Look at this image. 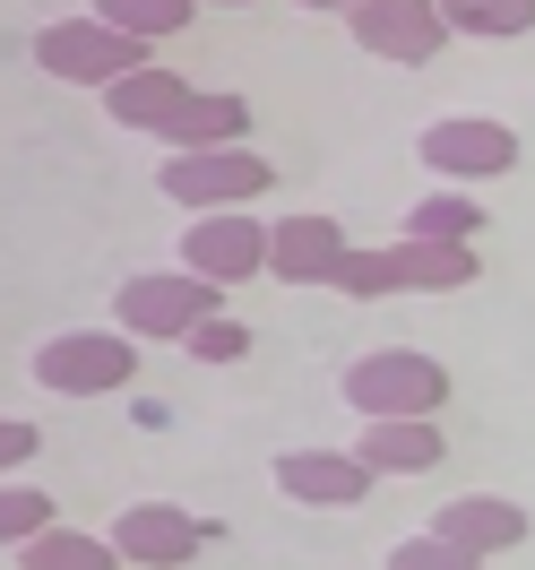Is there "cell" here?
<instances>
[{"label":"cell","mask_w":535,"mask_h":570,"mask_svg":"<svg viewBox=\"0 0 535 570\" xmlns=\"http://www.w3.org/2000/svg\"><path fill=\"white\" fill-rule=\"evenodd\" d=\"M346 406L363 424H397V415H440L449 406V363L424 355V346H371V355L346 363Z\"/></svg>","instance_id":"obj_1"},{"label":"cell","mask_w":535,"mask_h":570,"mask_svg":"<svg viewBox=\"0 0 535 570\" xmlns=\"http://www.w3.org/2000/svg\"><path fill=\"white\" fill-rule=\"evenodd\" d=\"M225 312V285L190 277V268H147V277L112 285V328L139 337V346H181L199 321Z\"/></svg>","instance_id":"obj_2"},{"label":"cell","mask_w":535,"mask_h":570,"mask_svg":"<svg viewBox=\"0 0 535 570\" xmlns=\"http://www.w3.org/2000/svg\"><path fill=\"white\" fill-rule=\"evenodd\" d=\"M156 190L190 216H216V208H250L268 190V156L259 147H174L156 165Z\"/></svg>","instance_id":"obj_3"},{"label":"cell","mask_w":535,"mask_h":570,"mask_svg":"<svg viewBox=\"0 0 535 570\" xmlns=\"http://www.w3.org/2000/svg\"><path fill=\"white\" fill-rule=\"evenodd\" d=\"M36 381L52 397H112L139 381V337L121 328H61L36 346Z\"/></svg>","instance_id":"obj_4"},{"label":"cell","mask_w":535,"mask_h":570,"mask_svg":"<svg viewBox=\"0 0 535 570\" xmlns=\"http://www.w3.org/2000/svg\"><path fill=\"white\" fill-rule=\"evenodd\" d=\"M36 70L61 78V87H112V78L147 70V43L105 27V18H61V27L36 36Z\"/></svg>","instance_id":"obj_5"},{"label":"cell","mask_w":535,"mask_h":570,"mask_svg":"<svg viewBox=\"0 0 535 570\" xmlns=\"http://www.w3.org/2000/svg\"><path fill=\"white\" fill-rule=\"evenodd\" d=\"M346 36L371 61L424 70V61H440V43H449V18H440V0H355L346 9Z\"/></svg>","instance_id":"obj_6"},{"label":"cell","mask_w":535,"mask_h":570,"mask_svg":"<svg viewBox=\"0 0 535 570\" xmlns=\"http://www.w3.org/2000/svg\"><path fill=\"white\" fill-rule=\"evenodd\" d=\"M415 156H424L440 181H501L518 165V130H509V121H484V112H440V121H424Z\"/></svg>","instance_id":"obj_7"},{"label":"cell","mask_w":535,"mask_h":570,"mask_svg":"<svg viewBox=\"0 0 535 570\" xmlns=\"http://www.w3.org/2000/svg\"><path fill=\"white\" fill-rule=\"evenodd\" d=\"M181 268L208 285H242L268 268V225L242 208H216V216H190L181 225Z\"/></svg>","instance_id":"obj_8"},{"label":"cell","mask_w":535,"mask_h":570,"mask_svg":"<svg viewBox=\"0 0 535 570\" xmlns=\"http://www.w3.org/2000/svg\"><path fill=\"white\" fill-rule=\"evenodd\" d=\"M199 544H208V528H199L181 501H130V510L112 519V553L130 570H190Z\"/></svg>","instance_id":"obj_9"},{"label":"cell","mask_w":535,"mask_h":570,"mask_svg":"<svg viewBox=\"0 0 535 570\" xmlns=\"http://www.w3.org/2000/svg\"><path fill=\"white\" fill-rule=\"evenodd\" d=\"M346 250H355V243H346L337 216H320V208L277 216V225H268V277H277V285H328Z\"/></svg>","instance_id":"obj_10"},{"label":"cell","mask_w":535,"mask_h":570,"mask_svg":"<svg viewBox=\"0 0 535 570\" xmlns=\"http://www.w3.org/2000/svg\"><path fill=\"white\" fill-rule=\"evenodd\" d=\"M371 466L355 459V450H286L277 459V493H294L303 510H355V501H371Z\"/></svg>","instance_id":"obj_11"},{"label":"cell","mask_w":535,"mask_h":570,"mask_svg":"<svg viewBox=\"0 0 535 570\" xmlns=\"http://www.w3.org/2000/svg\"><path fill=\"white\" fill-rule=\"evenodd\" d=\"M527 528H535V519H527V510H518L509 493H458L449 510H440V519H432V535H449L466 562L518 553V544H527Z\"/></svg>","instance_id":"obj_12"},{"label":"cell","mask_w":535,"mask_h":570,"mask_svg":"<svg viewBox=\"0 0 535 570\" xmlns=\"http://www.w3.org/2000/svg\"><path fill=\"white\" fill-rule=\"evenodd\" d=\"M190 96H199V78L156 70V61H147V70H130V78H112V87H105V121H112V130H147V139H165Z\"/></svg>","instance_id":"obj_13"},{"label":"cell","mask_w":535,"mask_h":570,"mask_svg":"<svg viewBox=\"0 0 535 570\" xmlns=\"http://www.w3.org/2000/svg\"><path fill=\"white\" fill-rule=\"evenodd\" d=\"M380 250H389V294H458V285L484 277L475 243H415V234H397Z\"/></svg>","instance_id":"obj_14"},{"label":"cell","mask_w":535,"mask_h":570,"mask_svg":"<svg viewBox=\"0 0 535 570\" xmlns=\"http://www.w3.org/2000/svg\"><path fill=\"white\" fill-rule=\"evenodd\" d=\"M440 424L432 415H397V424H363L355 432V459L371 466V475H424V466H440Z\"/></svg>","instance_id":"obj_15"},{"label":"cell","mask_w":535,"mask_h":570,"mask_svg":"<svg viewBox=\"0 0 535 570\" xmlns=\"http://www.w3.org/2000/svg\"><path fill=\"white\" fill-rule=\"evenodd\" d=\"M242 139H250V105L234 87H199L181 105V121L165 130V147H242Z\"/></svg>","instance_id":"obj_16"},{"label":"cell","mask_w":535,"mask_h":570,"mask_svg":"<svg viewBox=\"0 0 535 570\" xmlns=\"http://www.w3.org/2000/svg\"><path fill=\"white\" fill-rule=\"evenodd\" d=\"M18 570H121V553H112V535H87V528H52L27 535L18 544Z\"/></svg>","instance_id":"obj_17"},{"label":"cell","mask_w":535,"mask_h":570,"mask_svg":"<svg viewBox=\"0 0 535 570\" xmlns=\"http://www.w3.org/2000/svg\"><path fill=\"white\" fill-rule=\"evenodd\" d=\"M449 36H475V43H509V36H535V0H440Z\"/></svg>","instance_id":"obj_18"},{"label":"cell","mask_w":535,"mask_h":570,"mask_svg":"<svg viewBox=\"0 0 535 570\" xmlns=\"http://www.w3.org/2000/svg\"><path fill=\"white\" fill-rule=\"evenodd\" d=\"M190 9H199V0H87V18H105V27H121V36H139V43L181 36Z\"/></svg>","instance_id":"obj_19"},{"label":"cell","mask_w":535,"mask_h":570,"mask_svg":"<svg viewBox=\"0 0 535 570\" xmlns=\"http://www.w3.org/2000/svg\"><path fill=\"white\" fill-rule=\"evenodd\" d=\"M475 225H484L475 190H432V199L406 208V234H415V243H475Z\"/></svg>","instance_id":"obj_20"},{"label":"cell","mask_w":535,"mask_h":570,"mask_svg":"<svg viewBox=\"0 0 535 570\" xmlns=\"http://www.w3.org/2000/svg\"><path fill=\"white\" fill-rule=\"evenodd\" d=\"M52 528V493H36V484H0V544L18 553L27 535Z\"/></svg>","instance_id":"obj_21"},{"label":"cell","mask_w":535,"mask_h":570,"mask_svg":"<svg viewBox=\"0 0 535 570\" xmlns=\"http://www.w3.org/2000/svg\"><path fill=\"white\" fill-rule=\"evenodd\" d=\"M328 285H337V294H355V303H380V294H389V250H380V243H355L346 259H337V277H328Z\"/></svg>","instance_id":"obj_22"},{"label":"cell","mask_w":535,"mask_h":570,"mask_svg":"<svg viewBox=\"0 0 535 570\" xmlns=\"http://www.w3.org/2000/svg\"><path fill=\"white\" fill-rule=\"evenodd\" d=\"M389 570H484V562H466L458 544H449V535H397L389 544Z\"/></svg>","instance_id":"obj_23"},{"label":"cell","mask_w":535,"mask_h":570,"mask_svg":"<svg viewBox=\"0 0 535 570\" xmlns=\"http://www.w3.org/2000/svg\"><path fill=\"white\" fill-rule=\"evenodd\" d=\"M181 346H190L199 363H242V355H250V328L234 321V312H216V321H199L190 337H181Z\"/></svg>","instance_id":"obj_24"},{"label":"cell","mask_w":535,"mask_h":570,"mask_svg":"<svg viewBox=\"0 0 535 570\" xmlns=\"http://www.w3.org/2000/svg\"><path fill=\"white\" fill-rule=\"evenodd\" d=\"M43 432L27 424V415H0V475H18V466H36Z\"/></svg>","instance_id":"obj_25"},{"label":"cell","mask_w":535,"mask_h":570,"mask_svg":"<svg viewBox=\"0 0 535 570\" xmlns=\"http://www.w3.org/2000/svg\"><path fill=\"white\" fill-rule=\"evenodd\" d=\"M294 9H355V0H294Z\"/></svg>","instance_id":"obj_26"},{"label":"cell","mask_w":535,"mask_h":570,"mask_svg":"<svg viewBox=\"0 0 535 570\" xmlns=\"http://www.w3.org/2000/svg\"><path fill=\"white\" fill-rule=\"evenodd\" d=\"M199 9H250V0H199Z\"/></svg>","instance_id":"obj_27"}]
</instances>
